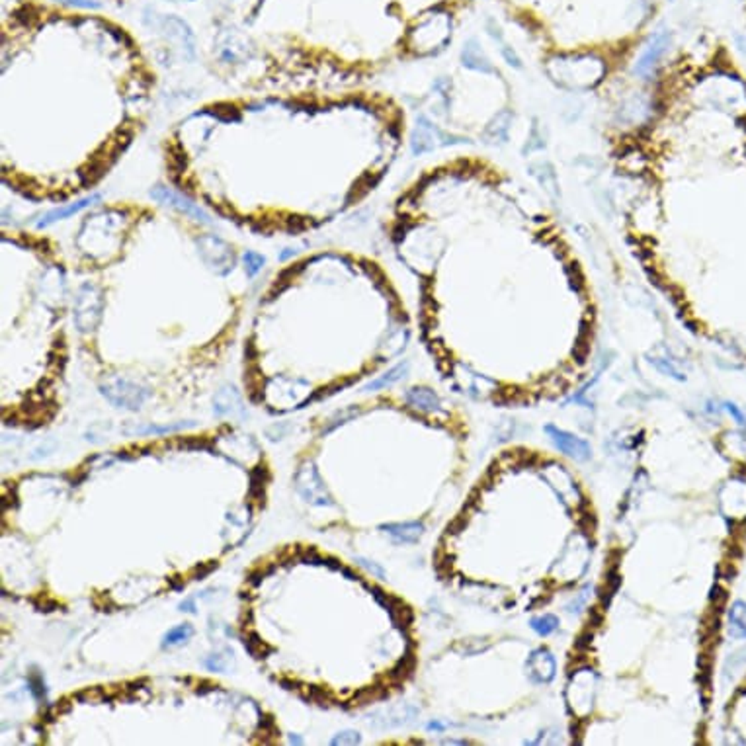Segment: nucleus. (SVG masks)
I'll list each match as a JSON object with an SVG mask.
<instances>
[{
    "mask_svg": "<svg viewBox=\"0 0 746 746\" xmlns=\"http://www.w3.org/2000/svg\"><path fill=\"white\" fill-rule=\"evenodd\" d=\"M213 568H217V563H209L208 567H203V568L198 567V568H195V573H198V575H200V578H203V576L209 575V573H211V571H213Z\"/></svg>",
    "mask_w": 746,
    "mask_h": 746,
    "instance_id": "cd10ccee",
    "label": "nucleus"
},
{
    "mask_svg": "<svg viewBox=\"0 0 746 746\" xmlns=\"http://www.w3.org/2000/svg\"><path fill=\"white\" fill-rule=\"evenodd\" d=\"M198 422L190 420V422H176V424H165V426H157V424H147V426H126L121 432L126 436H163V434H174L180 432V430H186V428H194Z\"/></svg>",
    "mask_w": 746,
    "mask_h": 746,
    "instance_id": "9b49d317",
    "label": "nucleus"
},
{
    "mask_svg": "<svg viewBox=\"0 0 746 746\" xmlns=\"http://www.w3.org/2000/svg\"><path fill=\"white\" fill-rule=\"evenodd\" d=\"M213 411H215L217 417H245V407L240 403V397L237 393L235 387H223L219 393L215 395V401H213Z\"/></svg>",
    "mask_w": 746,
    "mask_h": 746,
    "instance_id": "1a4fd4ad",
    "label": "nucleus"
},
{
    "mask_svg": "<svg viewBox=\"0 0 746 746\" xmlns=\"http://www.w3.org/2000/svg\"><path fill=\"white\" fill-rule=\"evenodd\" d=\"M359 742H362V737H359V732L356 731L338 732L334 739L330 740V745L332 746H356L359 745Z\"/></svg>",
    "mask_w": 746,
    "mask_h": 746,
    "instance_id": "412c9836",
    "label": "nucleus"
},
{
    "mask_svg": "<svg viewBox=\"0 0 746 746\" xmlns=\"http://www.w3.org/2000/svg\"><path fill=\"white\" fill-rule=\"evenodd\" d=\"M723 409L727 412H729V414H731V417L735 418V420H737V422H739L740 426H742V428H746V417H745V414H742V412L739 411V407H737V404L723 403Z\"/></svg>",
    "mask_w": 746,
    "mask_h": 746,
    "instance_id": "a878e982",
    "label": "nucleus"
},
{
    "mask_svg": "<svg viewBox=\"0 0 746 746\" xmlns=\"http://www.w3.org/2000/svg\"><path fill=\"white\" fill-rule=\"evenodd\" d=\"M381 531L389 533L397 543H417L420 536L424 533L422 522H403V523H383L379 526Z\"/></svg>",
    "mask_w": 746,
    "mask_h": 746,
    "instance_id": "9d476101",
    "label": "nucleus"
},
{
    "mask_svg": "<svg viewBox=\"0 0 746 746\" xmlns=\"http://www.w3.org/2000/svg\"><path fill=\"white\" fill-rule=\"evenodd\" d=\"M203 664H205V668H209L211 672H227V670H231V666H233V650L231 649H225L221 650V653H215V655H211V657H208L205 660H203Z\"/></svg>",
    "mask_w": 746,
    "mask_h": 746,
    "instance_id": "f3484780",
    "label": "nucleus"
},
{
    "mask_svg": "<svg viewBox=\"0 0 746 746\" xmlns=\"http://www.w3.org/2000/svg\"><path fill=\"white\" fill-rule=\"evenodd\" d=\"M526 668H528V674H530L531 682H538V684H549L553 678H555V672H557V663H555V657L547 649H536L528 658L526 663Z\"/></svg>",
    "mask_w": 746,
    "mask_h": 746,
    "instance_id": "0eeeda50",
    "label": "nucleus"
},
{
    "mask_svg": "<svg viewBox=\"0 0 746 746\" xmlns=\"http://www.w3.org/2000/svg\"><path fill=\"white\" fill-rule=\"evenodd\" d=\"M242 645H245V649L248 650V655L254 658H258V660H260V658H266L270 653H272V647H270L268 643L262 641L260 637H258L256 633L247 635V637L242 639Z\"/></svg>",
    "mask_w": 746,
    "mask_h": 746,
    "instance_id": "a211bd4d",
    "label": "nucleus"
},
{
    "mask_svg": "<svg viewBox=\"0 0 746 746\" xmlns=\"http://www.w3.org/2000/svg\"><path fill=\"white\" fill-rule=\"evenodd\" d=\"M404 403L409 404L411 409L418 412H424V414H430V412L440 411L441 401L438 393H434L432 389L428 387H412L404 393Z\"/></svg>",
    "mask_w": 746,
    "mask_h": 746,
    "instance_id": "6e6552de",
    "label": "nucleus"
},
{
    "mask_svg": "<svg viewBox=\"0 0 746 746\" xmlns=\"http://www.w3.org/2000/svg\"><path fill=\"white\" fill-rule=\"evenodd\" d=\"M295 491L301 499L313 506H334V500L330 496L313 459H307L299 465L295 473Z\"/></svg>",
    "mask_w": 746,
    "mask_h": 746,
    "instance_id": "7ed1b4c3",
    "label": "nucleus"
},
{
    "mask_svg": "<svg viewBox=\"0 0 746 746\" xmlns=\"http://www.w3.org/2000/svg\"><path fill=\"white\" fill-rule=\"evenodd\" d=\"M245 262H247V266H248V276H254L258 270L262 268V264H264V258H262L260 254H256V252H247L245 254Z\"/></svg>",
    "mask_w": 746,
    "mask_h": 746,
    "instance_id": "5701e85b",
    "label": "nucleus"
},
{
    "mask_svg": "<svg viewBox=\"0 0 746 746\" xmlns=\"http://www.w3.org/2000/svg\"><path fill=\"white\" fill-rule=\"evenodd\" d=\"M102 317V295L98 287L90 284H84L78 293H76L75 301V325L81 332H90L96 329Z\"/></svg>",
    "mask_w": 746,
    "mask_h": 746,
    "instance_id": "39448f33",
    "label": "nucleus"
},
{
    "mask_svg": "<svg viewBox=\"0 0 746 746\" xmlns=\"http://www.w3.org/2000/svg\"><path fill=\"white\" fill-rule=\"evenodd\" d=\"M290 742L291 745H303V739L297 737V735H290Z\"/></svg>",
    "mask_w": 746,
    "mask_h": 746,
    "instance_id": "c85d7f7f",
    "label": "nucleus"
},
{
    "mask_svg": "<svg viewBox=\"0 0 746 746\" xmlns=\"http://www.w3.org/2000/svg\"><path fill=\"white\" fill-rule=\"evenodd\" d=\"M530 625L536 633L541 635V637H547V635H551L557 631V627H559V618H557V615H553V613H543V615H539V618H533V620L530 621Z\"/></svg>",
    "mask_w": 746,
    "mask_h": 746,
    "instance_id": "6ab92c4d",
    "label": "nucleus"
},
{
    "mask_svg": "<svg viewBox=\"0 0 746 746\" xmlns=\"http://www.w3.org/2000/svg\"><path fill=\"white\" fill-rule=\"evenodd\" d=\"M153 198H157V200H163V202H170L172 205H176V208H178V209H182V211H184L186 215L194 217V219H198V221H203V223H209L208 213H203L202 209L195 208L194 203L186 202V200H182V198H178V195H176V194H172V192H168V188H157V190L153 192Z\"/></svg>",
    "mask_w": 746,
    "mask_h": 746,
    "instance_id": "f8f14e48",
    "label": "nucleus"
},
{
    "mask_svg": "<svg viewBox=\"0 0 746 746\" xmlns=\"http://www.w3.org/2000/svg\"><path fill=\"white\" fill-rule=\"evenodd\" d=\"M391 239L418 277L426 332L457 321L481 362H526L538 385L588 362L586 264L543 195L504 165L459 155L424 172L397 202Z\"/></svg>",
    "mask_w": 746,
    "mask_h": 746,
    "instance_id": "f257e3e1",
    "label": "nucleus"
},
{
    "mask_svg": "<svg viewBox=\"0 0 746 746\" xmlns=\"http://www.w3.org/2000/svg\"><path fill=\"white\" fill-rule=\"evenodd\" d=\"M30 686H31V692H34V695H36L38 700H44V698H45V684H44V678H41L39 674H31V676H30Z\"/></svg>",
    "mask_w": 746,
    "mask_h": 746,
    "instance_id": "393cba45",
    "label": "nucleus"
},
{
    "mask_svg": "<svg viewBox=\"0 0 746 746\" xmlns=\"http://www.w3.org/2000/svg\"><path fill=\"white\" fill-rule=\"evenodd\" d=\"M268 469L264 467V465H260V467H256V469L250 473V489H248V494H250V499H256V500H262L264 499V489H266V483H268Z\"/></svg>",
    "mask_w": 746,
    "mask_h": 746,
    "instance_id": "dca6fc26",
    "label": "nucleus"
},
{
    "mask_svg": "<svg viewBox=\"0 0 746 746\" xmlns=\"http://www.w3.org/2000/svg\"><path fill=\"white\" fill-rule=\"evenodd\" d=\"M180 612H188V613H195V604L194 600H184L182 604L178 606Z\"/></svg>",
    "mask_w": 746,
    "mask_h": 746,
    "instance_id": "bb28decb",
    "label": "nucleus"
},
{
    "mask_svg": "<svg viewBox=\"0 0 746 746\" xmlns=\"http://www.w3.org/2000/svg\"><path fill=\"white\" fill-rule=\"evenodd\" d=\"M742 2H745V8H746V0H742Z\"/></svg>",
    "mask_w": 746,
    "mask_h": 746,
    "instance_id": "c756f323",
    "label": "nucleus"
},
{
    "mask_svg": "<svg viewBox=\"0 0 746 746\" xmlns=\"http://www.w3.org/2000/svg\"><path fill=\"white\" fill-rule=\"evenodd\" d=\"M358 414H359L358 409H348V411H344V412H342V417H338V418H334V420H330V424L327 426V428H322V432H321V434H322V436H325V434L332 432V430H334V428H338V426L344 424V422H348V420H350V418L358 417Z\"/></svg>",
    "mask_w": 746,
    "mask_h": 746,
    "instance_id": "4be33fe9",
    "label": "nucleus"
},
{
    "mask_svg": "<svg viewBox=\"0 0 746 746\" xmlns=\"http://www.w3.org/2000/svg\"><path fill=\"white\" fill-rule=\"evenodd\" d=\"M96 200H98V195H92L90 200H83V202L73 203V205H68V208H63V209H57V211H51V213H47V215L44 217V221L39 223V227H45V225L53 223V221H57V219H63V217L73 215V213H76V211H81V209L86 208L88 203L96 202Z\"/></svg>",
    "mask_w": 746,
    "mask_h": 746,
    "instance_id": "aec40b11",
    "label": "nucleus"
},
{
    "mask_svg": "<svg viewBox=\"0 0 746 746\" xmlns=\"http://www.w3.org/2000/svg\"><path fill=\"white\" fill-rule=\"evenodd\" d=\"M354 561H356L358 565H362V567L366 568V571H369L372 575L377 576V578H385V571H383V568H381L379 565H377V563L364 559V557H356V559H354Z\"/></svg>",
    "mask_w": 746,
    "mask_h": 746,
    "instance_id": "b1692460",
    "label": "nucleus"
},
{
    "mask_svg": "<svg viewBox=\"0 0 746 746\" xmlns=\"http://www.w3.org/2000/svg\"><path fill=\"white\" fill-rule=\"evenodd\" d=\"M729 633L735 639H746V602H735L729 610Z\"/></svg>",
    "mask_w": 746,
    "mask_h": 746,
    "instance_id": "ddd939ff",
    "label": "nucleus"
},
{
    "mask_svg": "<svg viewBox=\"0 0 746 746\" xmlns=\"http://www.w3.org/2000/svg\"><path fill=\"white\" fill-rule=\"evenodd\" d=\"M102 395L116 404L118 409H127V411H139L143 403L150 397L149 387H143L139 383L123 379V377H110L100 385Z\"/></svg>",
    "mask_w": 746,
    "mask_h": 746,
    "instance_id": "20e7f679",
    "label": "nucleus"
},
{
    "mask_svg": "<svg viewBox=\"0 0 746 746\" xmlns=\"http://www.w3.org/2000/svg\"><path fill=\"white\" fill-rule=\"evenodd\" d=\"M621 239L694 330L746 297V76L727 45L660 53L604 135Z\"/></svg>",
    "mask_w": 746,
    "mask_h": 746,
    "instance_id": "f03ea898",
    "label": "nucleus"
},
{
    "mask_svg": "<svg viewBox=\"0 0 746 746\" xmlns=\"http://www.w3.org/2000/svg\"><path fill=\"white\" fill-rule=\"evenodd\" d=\"M404 373H407V364H399V366H395L393 369H389L383 377L372 381V383H367L366 387H364V391H377V389L391 387V385H395L401 377H404Z\"/></svg>",
    "mask_w": 746,
    "mask_h": 746,
    "instance_id": "2eb2a0df",
    "label": "nucleus"
},
{
    "mask_svg": "<svg viewBox=\"0 0 746 746\" xmlns=\"http://www.w3.org/2000/svg\"><path fill=\"white\" fill-rule=\"evenodd\" d=\"M545 432L551 438V441L555 444V448L563 451L565 456L573 457L576 461H586L590 459V454H592V448L586 440H582L575 434L567 432V430H561L557 426H545Z\"/></svg>",
    "mask_w": 746,
    "mask_h": 746,
    "instance_id": "423d86ee",
    "label": "nucleus"
},
{
    "mask_svg": "<svg viewBox=\"0 0 746 746\" xmlns=\"http://www.w3.org/2000/svg\"><path fill=\"white\" fill-rule=\"evenodd\" d=\"M192 635H194V627L190 625V623H182V625L172 627L170 631L165 633V637H163L160 647H163V649L180 647V645H184V643L190 641V639H192Z\"/></svg>",
    "mask_w": 746,
    "mask_h": 746,
    "instance_id": "4468645a",
    "label": "nucleus"
}]
</instances>
